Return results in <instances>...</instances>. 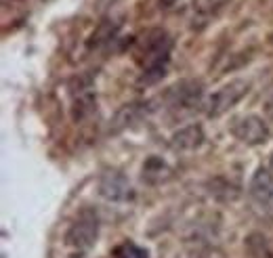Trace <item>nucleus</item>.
Segmentation results:
<instances>
[{"label": "nucleus", "instance_id": "nucleus-14", "mask_svg": "<svg viewBox=\"0 0 273 258\" xmlns=\"http://www.w3.org/2000/svg\"><path fill=\"white\" fill-rule=\"evenodd\" d=\"M225 3H227V0H210L208 5H210V9H219V7H223Z\"/></svg>", "mask_w": 273, "mask_h": 258}, {"label": "nucleus", "instance_id": "nucleus-10", "mask_svg": "<svg viewBox=\"0 0 273 258\" xmlns=\"http://www.w3.org/2000/svg\"><path fill=\"white\" fill-rule=\"evenodd\" d=\"M244 246L250 258H273V248L269 244V239L259 231L248 233L244 239Z\"/></svg>", "mask_w": 273, "mask_h": 258}, {"label": "nucleus", "instance_id": "nucleus-9", "mask_svg": "<svg viewBox=\"0 0 273 258\" xmlns=\"http://www.w3.org/2000/svg\"><path fill=\"white\" fill-rule=\"evenodd\" d=\"M173 147L181 149V151H194L204 143V130L200 124H189L183 126L173 134Z\"/></svg>", "mask_w": 273, "mask_h": 258}, {"label": "nucleus", "instance_id": "nucleus-2", "mask_svg": "<svg viewBox=\"0 0 273 258\" xmlns=\"http://www.w3.org/2000/svg\"><path fill=\"white\" fill-rule=\"evenodd\" d=\"M99 235V216L93 208H82L65 233V244L76 252H87L95 246Z\"/></svg>", "mask_w": 273, "mask_h": 258}, {"label": "nucleus", "instance_id": "nucleus-12", "mask_svg": "<svg viewBox=\"0 0 273 258\" xmlns=\"http://www.w3.org/2000/svg\"><path fill=\"white\" fill-rule=\"evenodd\" d=\"M116 258H149L147 250L141 248V246H137L132 242H124L122 246H118L116 252H114Z\"/></svg>", "mask_w": 273, "mask_h": 258}, {"label": "nucleus", "instance_id": "nucleus-8", "mask_svg": "<svg viewBox=\"0 0 273 258\" xmlns=\"http://www.w3.org/2000/svg\"><path fill=\"white\" fill-rule=\"evenodd\" d=\"M97 109V95L93 89H80L74 93V103H72V120L74 122H84L87 118H91Z\"/></svg>", "mask_w": 273, "mask_h": 258}, {"label": "nucleus", "instance_id": "nucleus-1", "mask_svg": "<svg viewBox=\"0 0 273 258\" xmlns=\"http://www.w3.org/2000/svg\"><path fill=\"white\" fill-rule=\"evenodd\" d=\"M170 50H173V38L160 27L147 30L134 42V61L143 67L145 84H151L164 76V67L170 59Z\"/></svg>", "mask_w": 273, "mask_h": 258}, {"label": "nucleus", "instance_id": "nucleus-15", "mask_svg": "<svg viewBox=\"0 0 273 258\" xmlns=\"http://www.w3.org/2000/svg\"><path fill=\"white\" fill-rule=\"evenodd\" d=\"M175 5V0H160V7L162 9H168V7H173Z\"/></svg>", "mask_w": 273, "mask_h": 258}, {"label": "nucleus", "instance_id": "nucleus-5", "mask_svg": "<svg viewBox=\"0 0 273 258\" xmlns=\"http://www.w3.org/2000/svg\"><path fill=\"white\" fill-rule=\"evenodd\" d=\"M99 193L110 202H128L132 197V187L120 172H105L99 181Z\"/></svg>", "mask_w": 273, "mask_h": 258}, {"label": "nucleus", "instance_id": "nucleus-6", "mask_svg": "<svg viewBox=\"0 0 273 258\" xmlns=\"http://www.w3.org/2000/svg\"><path fill=\"white\" fill-rule=\"evenodd\" d=\"M202 95V84L196 82V80H181L179 84H175L173 89L168 91V97H170V103L173 107H192L194 103H198Z\"/></svg>", "mask_w": 273, "mask_h": 258}, {"label": "nucleus", "instance_id": "nucleus-11", "mask_svg": "<svg viewBox=\"0 0 273 258\" xmlns=\"http://www.w3.org/2000/svg\"><path fill=\"white\" fill-rule=\"evenodd\" d=\"M116 32H118V23H114V21H112V23H110V21H103V23L97 27V32L93 34L91 46H99V44L112 40V38L116 36Z\"/></svg>", "mask_w": 273, "mask_h": 258}, {"label": "nucleus", "instance_id": "nucleus-16", "mask_svg": "<svg viewBox=\"0 0 273 258\" xmlns=\"http://www.w3.org/2000/svg\"><path fill=\"white\" fill-rule=\"evenodd\" d=\"M70 258H82V256H70Z\"/></svg>", "mask_w": 273, "mask_h": 258}, {"label": "nucleus", "instance_id": "nucleus-3", "mask_svg": "<svg viewBox=\"0 0 273 258\" xmlns=\"http://www.w3.org/2000/svg\"><path fill=\"white\" fill-rule=\"evenodd\" d=\"M250 89V84L244 82V80H231L229 84L225 86H221V89L206 101V116L208 118H219V116H223L227 113L231 107H235L237 103H240L246 93Z\"/></svg>", "mask_w": 273, "mask_h": 258}, {"label": "nucleus", "instance_id": "nucleus-4", "mask_svg": "<svg viewBox=\"0 0 273 258\" xmlns=\"http://www.w3.org/2000/svg\"><path fill=\"white\" fill-rule=\"evenodd\" d=\"M231 134L235 136L237 141H242L246 145H261V143L269 141L271 130H269V126H267V122L263 118L254 116V113H248V116H242V118L233 120Z\"/></svg>", "mask_w": 273, "mask_h": 258}, {"label": "nucleus", "instance_id": "nucleus-7", "mask_svg": "<svg viewBox=\"0 0 273 258\" xmlns=\"http://www.w3.org/2000/svg\"><path fill=\"white\" fill-rule=\"evenodd\" d=\"M250 197L259 206L273 204V175L267 168H259L250 181Z\"/></svg>", "mask_w": 273, "mask_h": 258}, {"label": "nucleus", "instance_id": "nucleus-13", "mask_svg": "<svg viewBox=\"0 0 273 258\" xmlns=\"http://www.w3.org/2000/svg\"><path fill=\"white\" fill-rule=\"evenodd\" d=\"M263 109H265V113L273 120V84L267 89V93H265V97H263Z\"/></svg>", "mask_w": 273, "mask_h": 258}]
</instances>
